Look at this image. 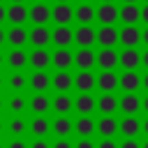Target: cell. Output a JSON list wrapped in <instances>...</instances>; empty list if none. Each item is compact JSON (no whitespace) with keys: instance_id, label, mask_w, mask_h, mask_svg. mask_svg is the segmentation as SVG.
<instances>
[{"instance_id":"6da1fadb","label":"cell","mask_w":148,"mask_h":148,"mask_svg":"<svg viewBox=\"0 0 148 148\" xmlns=\"http://www.w3.org/2000/svg\"><path fill=\"white\" fill-rule=\"evenodd\" d=\"M120 18V9L113 5V2H102L97 7V21L102 25H113L116 21Z\"/></svg>"},{"instance_id":"7a4b0ae2","label":"cell","mask_w":148,"mask_h":148,"mask_svg":"<svg viewBox=\"0 0 148 148\" xmlns=\"http://www.w3.org/2000/svg\"><path fill=\"white\" fill-rule=\"evenodd\" d=\"M74 42L79 46H92L97 42V30H92L90 23H81V28L74 30Z\"/></svg>"},{"instance_id":"3957f363","label":"cell","mask_w":148,"mask_h":148,"mask_svg":"<svg viewBox=\"0 0 148 148\" xmlns=\"http://www.w3.org/2000/svg\"><path fill=\"white\" fill-rule=\"evenodd\" d=\"M97 65L102 69H113L116 65H120V53H116L113 46H102V51L97 53Z\"/></svg>"},{"instance_id":"277c9868","label":"cell","mask_w":148,"mask_h":148,"mask_svg":"<svg viewBox=\"0 0 148 148\" xmlns=\"http://www.w3.org/2000/svg\"><path fill=\"white\" fill-rule=\"evenodd\" d=\"M120 86V76L113 74V69H102V74L97 76V88L102 92H113Z\"/></svg>"},{"instance_id":"5b68a950","label":"cell","mask_w":148,"mask_h":148,"mask_svg":"<svg viewBox=\"0 0 148 148\" xmlns=\"http://www.w3.org/2000/svg\"><path fill=\"white\" fill-rule=\"evenodd\" d=\"M141 32H143V30H139L136 23H125V28L120 30V44H123V46H139Z\"/></svg>"},{"instance_id":"8992f818","label":"cell","mask_w":148,"mask_h":148,"mask_svg":"<svg viewBox=\"0 0 148 148\" xmlns=\"http://www.w3.org/2000/svg\"><path fill=\"white\" fill-rule=\"evenodd\" d=\"M51 18H53L58 25H67V23L74 18V9H72L67 2H58V5L51 9Z\"/></svg>"},{"instance_id":"52a82bcc","label":"cell","mask_w":148,"mask_h":148,"mask_svg":"<svg viewBox=\"0 0 148 148\" xmlns=\"http://www.w3.org/2000/svg\"><path fill=\"white\" fill-rule=\"evenodd\" d=\"M118 127H120V123L113 118V113H102V118L97 120V132L102 136H113L118 132Z\"/></svg>"},{"instance_id":"ba28073f","label":"cell","mask_w":148,"mask_h":148,"mask_svg":"<svg viewBox=\"0 0 148 148\" xmlns=\"http://www.w3.org/2000/svg\"><path fill=\"white\" fill-rule=\"evenodd\" d=\"M118 132H120L123 136H139V132H141V123H139V118H136L134 113H127V116L120 120Z\"/></svg>"},{"instance_id":"9c48e42d","label":"cell","mask_w":148,"mask_h":148,"mask_svg":"<svg viewBox=\"0 0 148 148\" xmlns=\"http://www.w3.org/2000/svg\"><path fill=\"white\" fill-rule=\"evenodd\" d=\"M97 42L102 46H113L120 42V30H116L113 25H102L97 30Z\"/></svg>"},{"instance_id":"30bf717a","label":"cell","mask_w":148,"mask_h":148,"mask_svg":"<svg viewBox=\"0 0 148 148\" xmlns=\"http://www.w3.org/2000/svg\"><path fill=\"white\" fill-rule=\"evenodd\" d=\"M95 62H97V53H92L90 46H81V51L74 53V65L79 69H90Z\"/></svg>"},{"instance_id":"8fae6325","label":"cell","mask_w":148,"mask_h":148,"mask_svg":"<svg viewBox=\"0 0 148 148\" xmlns=\"http://www.w3.org/2000/svg\"><path fill=\"white\" fill-rule=\"evenodd\" d=\"M141 62V53L136 46H125V51L120 53V67L125 69H136Z\"/></svg>"},{"instance_id":"7c38bea8","label":"cell","mask_w":148,"mask_h":148,"mask_svg":"<svg viewBox=\"0 0 148 148\" xmlns=\"http://www.w3.org/2000/svg\"><path fill=\"white\" fill-rule=\"evenodd\" d=\"M74 86L79 92H90L97 86V79H95V74H90V69H81L74 79Z\"/></svg>"},{"instance_id":"4fadbf2b","label":"cell","mask_w":148,"mask_h":148,"mask_svg":"<svg viewBox=\"0 0 148 148\" xmlns=\"http://www.w3.org/2000/svg\"><path fill=\"white\" fill-rule=\"evenodd\" d=\"M141 79H143V76H139L134 69H125V74H120V88H123L125 92H136L139 86H143Z\"/></svg>"},{"instance_id":"5bb4252c","label":"cell","mask_w":148,"mask_h":148,"mask_svg":"<svg viewBox=\"0 0 148 148\" xmlns=\"http://www.w3.org/2000/svg\"><path fill=\"white\" fill-rule=\"evenodd\" d=\"M97 109H99V113H116L120 109V99L113 92H102L97 99Z\"/></svg>"},{"instance_id":"9a60e30c","label":"cell","mask_w":148,"mask_h":148,"mask_svg":"<svg viewBox=\"0 0 148 148\" xmlns=\"http://www.w3.org/2000/svg\"><path fill=\"white\" fill-rule=\"evenodd\" d=\"M120 21L123 23H139L141 21V7L136 2H125L120 7Z\"/></svg>"},{"instance_id":"2e32d148","label":"cell","mask_w":148,"mask_h":148,"mask_svg":"<svg viewBox=\"0 0 148 148\" xmlns=\"http://www.w3.org/2000/svg\"><path fill=\"white\" fill-rule=\"evenodd\" d=\"M74 109L79 111V113H92L95 109H97V99L90 95V92H81L76 99H74Z\"/></svg>"},{"instance_id":"e0dca14e","label":"cell","mask_w":148,"mask_h":148,"mask_svg":"<svg viewBox=\"0 0 148 148\" xmlns=\"http://www.w3.org/2000/svg\"><path fill=\"white\" fill-rule=\"evenodd\" d=\"M95 130H97V123H95L88 113H81V118L74 123V132H76L79 136H90Z\"/></svg>"},{"instance_id":"ac0fdd59","label":"cell","mask_w":148,"mask_h":148,"mask_svg":"<svg viewBox=\"0 0 148 148\" xmlns=\"http://www.w3.org/2000/svg\"><path fill=\"white\" fill-rule=\"evenodd\" d=\"M74 18L79 23H92L97 18V9H92L90 2H81L76 9H74Z\"/></svg>"},{"instance_id":"d6986e66","label":"cell","mask_w":148,"mask_h":148,"mask_svg":"<svg viewBox=\"0 0 148 148\" xmlns=\"http://www.w3.org/2000/svg\"><path fill=\"white\" fill-rule=\"evenodd\" d=\"M51 37H53V42H56L58 46H69V44L74 42V30H69L67 25H58V28L51 32Z\"/></svg>"},{"instance_id":"ffe728a7","label":"cell","mask_w":148,"mask_h":148,"mask_svg":"<svg viewBox=\"0 0 148 148\" xmlns=\"http://www.w3.org/2000/svg\"><path fill=\"white\" fill-rule=\"evenodd\" d=\"M51 62H53L58 69H67V67L74 62V56L67 51V46H60V49H58V51L51 56Z\"/></svg>"},{"instance_id":"44dd1931","label":"cell","mask_w":148,"mask_h":148,"mask_svg":"<svg viewBox=\"0 0 148 148\" xmlns=\"http://www.w3.org/2000/svg\"><path fill=\"white\" fill-rule=\"evenodd\" d=\"M141 109V99H139V95H134V92H125L123 97H120V111L123 113H136Z\"/></svg>"},{"instance_id":"7402d4cb","label":"cell","mask_w":148,"mask_h":148,"mask_svg":"<svg viewBox=\"0 0 148 148\" xmlns=\"http://www.w3.org/2000/svg\"><path fill=\"white\" fill-rule=\"evenodd\" d=\"M30 18L35 21V25H44V23L51 18V9H49L44 2H37V5L30 9Z\"/></svg>"},{"instance_id":"603a6c76","label":"cell","mask_w":148,"mask_h":148,"mask_svg":"<svg viewBox=\"0 0 148 148\" xmlns=\"http://www.w3.org/2000/svg\"><path fill=\"white\" fill-rule=\"evenodd\" d=\"M7 18L12 21V23H16V25H21L25 18H28V9L21 5V2H14L9 9H7Z\"/></svg>"},{"instance_id":"cb8c5ba5","label":"cell","mask_w":148,"mask_h":148,"mask_svg":"<svg viewBox=\"0 0 148 148\" xmlns=\"http://www.w3.org/2000/svg\"><path fill=\"white\" fill-rule=\"evenodd\" d=\"M30 39H32V44H35V46H46L53 37H51V32H49L44 25H35V30L30 32Z\"/></svg>"},{"instance_id":"d4e9b609","label":"cell","mask_w":148,"mask_h":148,"mask_svg":"<svg viewBox=\"0 0 148 148\" xmlns=\"http://www.w3.org/2000/svg\"><path fill=\"white\" fill-rule=\"evenodd\" d=\"M72 86H74V79H72L67 72H62V69H60V72L53 76V88H56L58 92H67Z\"/></svg>"},{"instance_id":"484cf974","label":"cell","mask_w":148,"mask_h":148,"mask_svg":"<svg viewBox=\"0 0 148 148\" xmlns=\"http://www.w3.org/2000/svg\"><path fill=\"white\" fill-rule=\"evenodd\" d=\"M51 83H53V81H51V79H49V74H44L42 69H37V72L32 74V79H30V86H32L37 92H44Z\"/></svg>"},{"instance_id":"4316f807","label":"cell","mask_w":148,"mask_h":148,"mask_svg":"<svg viewBox=\"0 0 148 148\" xmlns=\"http://www.w3.org/2000/svg\"><path fill=\"white\" fill-rule=\"evenodd\" d=\"M30 62H32V67H35V69H44V67L51 62V56L39 46V49H35V53L30 56Z\"/></svg>"},{"instance_id":"83f0119b","label":"cell","mask_w":148,"mask_h":148,"mask_svg":"<svg viewBox=\"0 0 148 148\" xmlns=\"http://www.w3.org/2000/svg\"><path fill=\"white\" fill-rule=\"evenodd\" d=\"M72 106H74V102H72L65 92H60V95L53 99V109H56L58 113H69V111H72Z\"/></svg>"},{"instance_id":"f1b7e54d","label":"cell","mask_w":148,"mask_h":148,"mask_svg":"<svg viewBox=\"0 0 148 148\" xmlns=\"http://www.w3.org/2000/svg\"><path fill=\"white\" fill-rule=\"evenodd\" d=\"M72 130H74V123H72L69 118H65V116H62V118H58V120L53 123V132H56L58 136H67Z\"/></svg>"},{"instance_id":"f546056e","label":"cell","mask_w":148,"mask_h":148,"mask_svg":"<svg viewBox=\"0 0 148 148\" xmlns=\"http://www.w3.org/2000/svg\"><path fill=\"white\" fill-rule=\"evenodd\" d=\"M30 109H32L35 113H44V111L49 109V99H46V95L37 92V95L30 99Z\"/></svg>"},{"instance_id":"4dcf8cb0","label":"cell","mask_w":148,"mask_h":148,"mask_svg":"<svg viewBox=\"0 0 148 148\" xmlns=\"http://www.w3.org/2000/svg\"><path fill=\"white\" fill-rule=\"evenodd\" d=\"M25 39H28V32H25L21 25L9 30V42H12L14 46H21V44H25Z\"/></svg>"},{"instance_id":"1f68e13d","label":"cell","mask_w":148,"mask_h":148,"mask_svg":"<svg viewBox=\"0 0 148 148\" xmlns=\"http://www.w3.org/2000/svg\"><path fill=\"white\" fill-rule=\"evenodd\" d=\"M30 127H32V134H35V136H44V134L49 132V123H46V118H42V116L35 118Z\"/></svg>"},{"instance_id":"d6a6232c","label":"cell","mask_w":148,"mask_h":148,"mask_svg":"<svg viewBox=\"0 0 148 148\" xmlns=\"http://www.w3.org/2000/svg\"><path fill=\"white\" fill-rule=\"evenodd\" d=\"M25 62H28V56H25L21 49L14 51V53H9V65H12V67H23Z\"/></svg>"},{"instance_id":"836d02e7","label":"cell","mask_w":148,"mask_h":148,"mask_svg":"<svg viewBox=\"0 0 148 148\" xmlns=\"http://www.w3.org/2000/svg\"><path fill=\"white\" fill-rule=\"evenodd\" d=\"M9 86H12V88H14V90H21V88H23V86H25V79H23V76H21V74H14V76H12V79H9Z\"/></svg>"},{"instance_id":"e575fe53","label":"cell","mask_w":148,"mask_h":148,"mask_svg":"<svg viewBox=\"0 0 148 148\" xmlns=\"http://www.w3.org/2000/svg\"><path fill=\"white\" fill-rule=\"evenodd\" d=\"M118 148H141V143L136 141V136H125V141Z\"/></svg>"},{"instance_id":"d590c367","label":"cell","mask_w":148,"mask_h":148,"mask_svg":"<svg viewBox=\"0 0 148 148\" xmlns=\"http://www.w3.org/2000/svg\"><path fill=\"white\" fill-rule=\"evenodd\" d=\"M9 109H12V111H23V109H25V102H23L21 97H12Z\"/></svg>"},{"instance_id":"8d00e7d4","label":"cell","mask_w":148,"mask_h":148,"mask_svg":"<svg viewBox=\"0 0 148 148\" xmlns=\"http://www.w3.org/2000/svg\"><path fill=\"white\" fill-rule=\"evenodd\" d=\"M9 130H12L14 134H23V132H25V123H23V120H12Z\"/></svg>"},{"instance_id":"74e56055","label":"cell","mask_w":148,"mask_h":148,"mask_svg":"<svg viewBox=\"0 0 148 148\" xmlns=\"http://www.w3.org/2000/svg\"><path fill=\"white\" fill-rule=\"evenodd\" d=\"M97 148H118V143H116L111 136H104V139L97 143Z\"/></svg>"},{"instance_id":"f35d334b","label":"cell","mask_w":148,"mask_h":148,"mask_svg":"<svg viewBox=\"0 0 148 148\" xmlns=\"http://www.w3.org/2000/svg\"><path fill=\"white\" fill-rule=\"evenodd\" d=\"M74 148H97V146H95V143H92V141H90L88 136H81V141H79V143H76Z\"/></svg>"},{"instance_id":"ab89813d","label":"cell","mask_w":148,"mask_h":148,"mask_svg":"<svg viewBox=\"0 0 148 148\" xmlns=\"http://www.w3.org/2000/svg\"><path fill=\"white\" fill-rule=\"evenodd\" d=\"M53 148H72V143H69V141H67L65 136H60V139H58V141L53 143Z\"/></svg>"},{"instance_id":"60d3db41","label":"cell","mask_w":148,"mask_h":148,"mask_svg":"<svg viewBox=\"0 0 148 148\" xmlns=\"http://www.w3.org/2000/svg\"><path fill=\"white\" fill-rule=\"evenodd\" d=\"M141 21H143V23H148V2L141 7Z\"/></svg>"},{"instance_id":"b9f144b4","label":"cell","mask_w":148,"mask_h":148,"mask_svg":"<svg viewBox=\"0 0 148 148\" xmlns=\"http://www.w3.org/2000/svg\"><path fill=\"white\" fill-rule=\"evenodd\" d=\"M32 148H49V143H46L44 139H39V141H35V143H32Z\"/></svg>"},{"instance_id":"7bdbcfd3","label":"cell","mask_w":148,"mask_h":148,"mask_svg":"<svg viewBox=\"0 0 148 148\" xmlns=\"http://www.w3.org/2000/svg\"><path fill=\"white\" fill-rule=\"evenodd\" d=\"M141 65H143V67L148 69V49H146V51L141 53Z\"/></svg>"},{"instance_id":"ee69618b","label":"cell","mask_w":148,"mask_h":148,"mask_svg":"<svg viewBox=\"0 0 148 148\" xmlns=\"http://www.w3.org/2000/svg\"><path fill=\"white\" fill-rule=\"evenodd\" d=\"M9 148H25V143L18 139V141H12V143H9Z\"/></svg>"},{"instance_id":"f6af8a7d","label":"cell","mask_w":148,"mask_h":148,"mask_svg":"<svg viewBox=\"0 0 148 148\" xmlns=\"http://www.w3.org/2000/svg\"><path fill=\"white\" fill-rule=\"evenodd\" d=\"M141 42H143V44H146V46H148V25H146V30H143V32H141Z\"/></svg>"},{"instance_id":"bcb514c9","label":"cell","mask_w":148,"mask_h":148,"mask_svg":"<svg viewBox=\"0 0 148 148\" xmlns=\"http://www.w3.org/2000/svg\"><path fill=\"white\" fill-rule=\"evenodd\" d=\"M141 109H143V111H146V113H148V95H146V97H143V99H141Z\"/></svg>"},{"instance_id":"7dc6e473","label":"cell","mask_w":148,"mask_h":148,"mask_svg":"<svg viewBox=\"0 0 148 148\" xmlns=\"http://www.w3.org/2000/svg\"><path fill=\"white\" fill-rule=\"evenodd\" d=\"M141 132H146V134H148V118L141 123Z\"/></svg>"},{"instance_id":"c3c4849f","label":"cell","mask_w":148,"mask_h":148,"mask_svg":"<svg viewBox=\"0 0 148 148\" xmlns=\"http://www.w3.org/2000/svg\"><path fill=\"white\" fill-rule=\"evenodd\" d=\"M141 83H143V88H146V90H148V72H146V74H143V79H141Z\"/></svg>"},{"instance_id":"681fc988","label":"cell","mask_w":148,"mask_h":148,"mask_svg":"<svg viewBox=\"0 0 148 148\" xmlns=\"http://www.w3.org/2000/svg\"><path fill=\"white\" fill-rule=\"evenodd\" d=\"M5 16H7V12H5V9H2V7H0V21H2V18H5Z\"/></svg>"},{"instance_id":"f907efd6","label":"cell","mask_w":148,"mask_h":148,"mask_svg":"<svg viewBox=\"0 0 148 148\" xmlns=\"http://www.w3.org/2000/svg\"><path fill=\"white\" fill-rule=\"evenodd\" d=\"M141 148H148V139H146V141H143V143H141Z\"/></svg>"},{"instance_id":"816d5d0a","label":"cell","mask_w":148,"mask_h":148,"mask_svg":"<svg viewBox=\"0 0 148 148\" xmlns=\"http://www.w3.org/2000/svg\"><path fill=\"white\" fill-rule=\"evenodd\" d=\"M2 39H5V35H2V30H0V44H2Z\"/></svg>"},{"instance_id":"f5cc1de1","label":"cell","mask_w":148,"mask_h":148,"mask_svg":"<svg viewBox=\"0 0 148 148\" xmlns=\"http://www.w3.org/2000/svg\"><path fill=\"white\" fill-rule=\"evenodd\" d=\"M102 2H113V0H102Z\"/></svg>"},{"instance_id":"db71d44e","label":"cell","mask_w":148,"mask_h":148,"mask_svg":"<svg viewBox=\"0 0 148 148\" xmlns=\"http://www.w3.org/2000/svg\"><path fill=\"white\" fill-rule=\"evenodd\" d=\"M125 2H136V0H125Z\"/></svg>"},{"instance_id":"11a10c76","label":"cell","mask_w":148,"mask_h":148,"mask_svg":"<svg viewBox=\"0 0 148 148\" xmlns=\"http://www.w3.org/2000/svg\"><path fill=\"white\" fill-rule=\"evenodd\" d=\"M81 2H90V0H81Z\"/></svg>"},{"instance_id":"9f6ffc18","label":"cell","mask_w":148,"mask_h":148,"mask_svg":"<svg viewBox=\"0 0 148 148\" xmlns=\"http://www.w3.org/2000/svg\"><path fill=\"white\" fill-rule=\"evenodd\" d=\"M58 2H67V0H58Z\"/></svg>"},{"instance_id":"6f0895ef","label":"cell","mask_w":148,"mask_h":148,"mask_svg":"<svg viewBox=\"0 0 148 148\" xmlns=\"http://www.w3.org/2000/svg\"><path fill=\"white\" fill-rule=\"evenodd\" d=\"M14 2H21V0H14Z\"/></svg>"},{"instance_id":"680465c9","label":"cell","mask_w":148,"mask_h":148,"mask_svg":"<svg viewBox=\"0 0 148 148\" xmlns=\"http://www.w3.org/2000/svg\"><path fill=\"white\" fill-rule=\"evenodd\" d=\"M0 106H2V102H0Z\"/></svg>"},{"instance_id":"91938a15","label":"cell","mask_w":148,"mask_h":148,"mask_svg":"<svg viewBox=\"0 0 148 148\" xmlns=\"http://www.w3.org/2000/svg\"><path fill=\"white\" fill-rule=\"evenodd\" d=\"M0 130H2V125H0Z\"/></svg>"},{"instance_id":"94428289","label":"cell","mask_w":148,"mask_h":148,"mask_svg":"<svg viewBox=\"0 0 148 148\" xmlns=\"http://www.w3.org/2000/svg\"><path fill=\"white\" fill-rule=\"evenodd\" d=\"M0 83H2V81H0Z\"/></svg>"},{"instance_id":"6125c7cd","label":"cell","mask_w":148,"mask_h":148,"mask_svg":"<svg viewBox=\"0 0 148 148\" xmlns=\"http://www.w3.org/2000/svg\"><path fill=\"white\" fill-rule=\"evenodd\" d=\"M39 2H42V0H39Z\"/></svg>"},{"instance_id":"be15d7a7","label":"cell","mask_w":148,"mask_h":148,"mask_svg":"<svg viewBox=\"0 0 148 148\" xmlns=\"http://www.w3.org/2000/svg\"><path fill=\"white\" fill-rule=\"evenodd\" d=\"M146 2H148V0H146Z\"/></svg>"}]
</instances>
